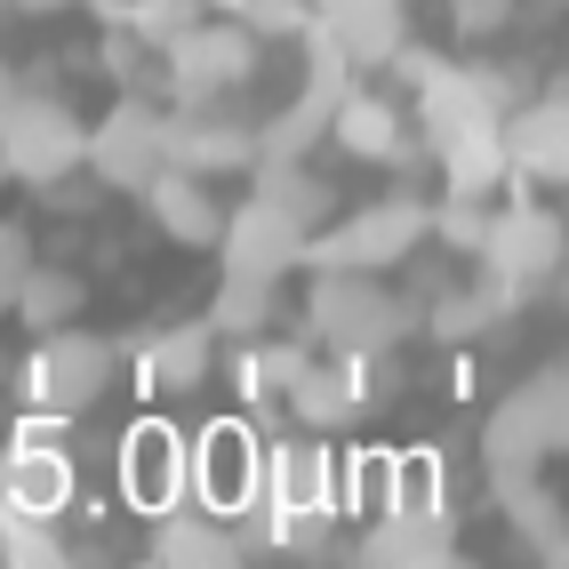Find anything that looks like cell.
<instances>
[{
  "label": "cell",
  "mask_w": 569,
  "mask_h": 569,
  "mask_svg": "<svg viewBox=\"0 0 569 569\" xmlns=\"http://www.w3.org/2000/svg\"><path fill=\"white\" fill-rule=\"evenodd\" d=\"M569 441V369H529L513 393H498L481 426V466H489V489L498 481H521V473H546Z\"/></svg>",
  "instance_id": "6da1fadb"
},
{
  "label": "cell",
  "mask_w": 569,
  "mask_h": 569,
  "mask_svg": "<svg viewBox=\"0 0 569 569\" xmlns=\"http://www.w3.org/2000/svg\"><path fill=\"white\" fill-rule=\"evenodd\" d=\"M417 313L401 289H386L377 273H313V297H306V337L329 353H393L401 337H417Z\"/></svg>",
  "instance_id": "7a4b0ae2"
},
{
  "label": "cell",
  "mask_w": 569,
  "mask_h": 569,
  "mask_svg": "<svg viewBox=\"0 0 569 569\" xmlns=\"http://www.w3.org/2000/svg\"><path fill=\"white\" fill-rule=\"evenodd\" d=\"M417 241H433V209L417 193H386L369 209H346L329 233H306L297 264L306 273H393V264H409Z\"/></svg>",
  "instance_id": "3957f363"
},
{
  "label": "cell",
  "mask_w": 569,
  "mask_h": 569,
  "mask_svg": "<svg viewBox=\"0 0 569 569\" xmlns=\"http://www.w3.org/2000/svg\"><path fill=\"white\" fill-rule=\"evenodd\" d=\"M112 377H121V346L64 321V329H41V353H24L9 386H17L32 409H41V417H64V426H72L81 409L104 401Z\"/></svg>",
  "instance_id": "277c9868"
},
{
  "label": "cell",
  "mask_w": 569,
  "mask_h": 569,
  "mask_svg": "<svg viewBox=\"0 0 569 569\" xmlns=\"http://www.w3.org/2000/svg\"><path fill=\"white\" fill-rule=\"evenodd\" d=\"M161 64H169V104H177V112H201V104H224V89L257 81L264 41H257L241 17H224V24L193 17V24L161 49Z\"/></svg>",
  "instance_id": "5b68a950"
},
{
  "label": "cell",
  "mask_w": 569,
  "mask_h": 569,
  "mask_svg": "<svg viewBox=\"0 0 569 569\" xmlns=\"http://www.w3.org/2000/svg\"><path fill=\"white\" fill-rule=\"evenodd\" d=\"M81 144H89V121L64 97H41V81H24V97L0 112V169L32 193L81 169Z\"/></svg>",
  "instance_id": "8992f818"
},
{
  "label": "cell",
  "mask_w": 569,
  "mask_h": 569,
  "mask_svg": "<svg viewBox=\"0 0 569 569\" xmlns=\"http://www.w3.org/2000/svg\"><path fill=\"white\" fill-rule=\"evenodd\" d=\"M161 161H169V112L153 97H121L81 144V169H97L112 193H137Z\"/></svg>",
  "instance_id": "52a82bcc"
},
{
  "label": "cell",
  "mask_w": 569,
  "mask_h": 569,
  "mask_svg": "<svg viewBox=\"0 0 569 569\" xmlns=\"http://www.w3.org/2000/svg\"><path fill=\"white\" fill-rule=\"evenodd\" d=\"M473 257H481V264H498V273H506L521 297H538V289L561 281L569 241H561V217H553V209L521 201V209H506V217H489V224H481V249H473Z\"/></svg>",
  "instance_id": "ba28073f"
},
{
  "label": "cell",
  "mask_w": 569,
  "mask_h": 569,
  "mask_svg": "<svg viewBox=\"0 0 569 569\" xmlns=\"http://www.w3.org/2000/svg\"><path fill=\"white\" fill-rule=\"evenodd\" d=\"M346 161H369V169H401L417 144H409V121H401V104L393 97H377V89H361V72L346 89H337V104H329V129H321Z\"/></svg>",
  "instance_id": "9c48e42d"
},
{
  "label": "cell",
  "mask_w": 569,
  "mask_h": 569,
  "mask_svg": "<svg viewBox=\"0 0 569 569\" xmlns=\"http://www.w3.org/2000/svg\"><path fill=\"white\" fill-rule=\"evenodd\" d=\"M193 449V489L209 498V513H257V481H264V458H257V441L233 426V417H217V426L201 441H184Z\"/></svg>",
  "instance_id": "30bf717a"
},
{
  "label": "cell",
  "mask_w": 569,
  "mask_h": 569,
  "mask_svg": "<svg viewBox=\"0 0 569 569\" xmlns=\"http://www.w3.org/2000/svg\"><path fill=\"white\" fill-rule=\"evenodd\" d=\"M313 24L353 72H386L393 49L409 41V0H313Z\"/></svg>",
  "instance_id": "8fae6325"
},
{
  "label": "cell",
  "mask_w": 569,
  "mask_h": 569,
  "mask_svg": "<svg viewBox=\"0 0 569 569\" xmlns=\"http://www.w3.org/2000/svg\"><path fill=\"white\" fill-rule=\"evenodd\" d=\"M361 561L369 569H417V561H458V521L433 498L426 506H386L361 529Z\"/></svg>",
  "instance_id": "7c38bea8"
},
{
  "label": "cell",
  "mask_w": 569,
  "mask_h": 569,
  "mask_svg": "<svg viewBox=\"0 0 569 569\" xmlns=\"http://www.w3.org/2000/svg\"><path fill=\"white\" fill-rule=\"evenodd\" d=\"M498 144H506V177H529V184H561L569 169V97H529L521 112L498 121Z\"/></svg>",
  "instance_id": "4fadbf2b"
},
{
  "label": "cell",
  "mask_w": 569,
  "mask_h": 569,
  "mask_svg": "<svg viewBox=\"0 0 569 569\" xmlns=\"http://www.w3.org/2000/svg\"><path fill=\"white\" fill-rule=\"evenodd\" d=\"M121 489H129V506L137 513H169L184 489H193V449H184L177 426H137L129 433V458H121Z\"/></svg>",
  "instance_id": "5bb4252c"
},
{
  "label": "cell",
  "mask_w": 569,
  "mask_h": 569,
  "mask_svg": "<svg viewBox=\"0 0 569 569\" xmlns=\"http://www.w3.org/2000/svg\"><path fill=\"white\" fill-rule=\"evenodd\" d=\"M281 401H289V417L306 433H346V426H361V353H337V361H313L306 353V369L281 386Z\"/></svg>",
  "instance_id": "9a60e30c"
},
{
  "label": "cell",
  "mask_w": 569,
  "mask_h": 569,
  "mask_svg": "<svg viewBox=\"0 0 569 569\" xmlns=\"http://www.w3.org/2000/svg\"><path fill=\"white\" fill-rule=\"evenodd\" d=\"M169 161L193 169V177H241V169H257V129L249 121H224L217 104L169 112Z\"/></svg>",
  "instance_id": "2e32d148"
},
{
  "label": "cell",
  "mask_w": 569,
  "mask_h": 569,
  "mask_svg": "<svg viewBox=\"0 0 569 569\" xmlns=\"http://www.w3.org/2000/svg\"><path fill=\"white\" fill-rule=\"evenodd\" d=\"M257 506L264 513H337V458L321 441H289L264 458V481H257Z\"/></svg>",
  "instance_id": "e0dca14e"
},
{
  "label": "cell",
  "mask_w": 569,
  "mask_h": 569,
  "mask_svg": "<svg viewBox=\"0 0 569 569\" xmlns=\"http://www.w3.org/2000/svg\"><path fill=\"white\" fill-rule=\"evenodd\" d=\"M137 193H144V209H153V224H161L169 241H184V249H217L224 209H217V193H209V177L177 169V161H161L153 177L137 184Z\"/></svg>",
  "instance_id": "ac0fdd59"
},
{
  "label": "cell",
  "mask_w": 569,
  "mask_h": 569,
  "mask_svg": "<svg viewBox=\"0 0 569 569\" xmlns=\"http://www.w3.org/2000/svg\"><path fill=\"white\" fill-rule=\"evenodd\" d=\"M72 489H81V473H72V458L57 449V433H17V449L0 458V498H9V506L64 513Z\"/></svg>",
  "instance_id": "d6986e66"
},
{
  "label": "cell",
  "mask_w": 569,
  "mask_h": 569,
  "mask_svg": "<svg viewBox=\"0 0 569 569\" xmlns=\"http://www.w3.org/2000/svg\"><path fill=\"white\" fill-rule=\"evenodd\" d=\"M144 553H153L161 569H224V561H241L249 546L233 538V521H224V513H153V546H144Z\"/></svg>",
  "instance_id": "ffe728a7"
},
{
  "label": "cell",
  "mask_w": 569,
  "mask_h": 569,
  "mask_svg": "<svg viewBox=\"0 0 569 569\" xmlns=\"http://www.w3.org/2000/svg\"><path fill=\"white\" fill-rule=\"evenodd\" d=\"M521 306V289L498 273V264H481V273L466 281V289H449L433 313H417V329H433L441 346H466V337H481V329H498L506 313Z\"/></svg>",
  "instance_id": "44dd1931"
},
{
  "label": "cell",
  "mask_w": 569,
  "mask_h": 569,
  "mask_svg": "<svg viewBox=\"0 0 569 569\" xmlns=\"http://www.w3.org/2000/svg\"><path fill=\"white\" fill-rule=\"evenodd\" d=\"M217 369V321H177L144 346V393H201Z\"/></svg>",
  "instance_id": "7402d4cb"
},
{
  "label": "cell",
  "mask_w": 569,
  "mask_h": 569,
  "mask_svg": "<svg viewBox=\"0 0 569 569\" xmlns=\"http://www.w3.org/2000/svg\"><path fill=\"white\" fill-rule=\"evenodd\" d=\"M498 498V513L529 538V553L538 561H561V538H569V521H561V506H553V489H546V473H521V481H498L489 489Z\"/></svg>",
  "instance_id": "603a6c76"
},
{
  "label": "cell",
  "mask_w": 569,
  "mask_h": 569,
  "mask_svg": "<svg viewBox=\"0 0 569 569\" xmlns=\"http://www.w3.org/2000/svg\"><path fill=\"white\" fill-rule=\"evenodd\" d=\"M81 306H89V281L81 273H64V264H41V257H32V273L17 281V321L32 329V337H41V329H64V321H81Z\"/></svg>",
  "instance_id": "cb8c5ba5"
},
{
  "label": "cell",
  "mask_w": 569,
  "mask_h": 569,
  "mask_svg": "<svg viewBox=\"0 0 569 569\" xmlns=\"http://www.w3.org/2000/svg\"><path fill=\"white\" fill-rule=\"evenodd\" d=\"M64 553H72V546H64L57 513H32V506H9V498H0V561L49 569V561H64Z\"/></svg>",
  "instance_id": "d4e9b609"
},
{
  "label": "cell",
  "mask_w": 569,
  "mask_h": 569,
  "mask_svg": "<svg viewBox=\"0 0 569 569\" xmlns=\"http://www.w3.org/2000/svg\"><path fill=\"white\" fill-rule=\"evenodd\" d=\"M273 297H281V281H257V273H224V289H217V306H209L217 337H224V329H233V337L264 329V321H273Z\"/></svg>",
  "instance_id": "484cf974"
},
{
  "label": "cell",
  "mask_w": 569,
  "mask_h": 569,
  "mask_svg": "<svg viewBox=\"0 0 569 569\" xmlns=\"http://www.w3.org/2000/svg\"><path fill=\"white\" fill-rule=\"evenodd\" d=\"M306 369V346L297 337H273V346H249V361H241V393L249 401H281V386Z\"/></svg>",
  "instance_id": "4316f807"
},
{
  "label": "cell",
  "mask_w": 569,
  "mask_h": 569,
  "mask_svg": "<svg viewBox=\"0 0 569 569\" xmlns=\"http://www.w3.org/2000/svg\"><path fill=\"white\" fill-rule=\"evenodd\" d=\"M193 17H201V0H129V9H121V24H137L144 49H169Z\"/></svg>",
  "instance_id": "83f0119b"
},
{
  "label": "cell",
  "mask_w": 569,
  "mask_h": 569,
  "mask_svg": "<svg viewBox=\"0 0 569 569\" xmlns=\"http://www.w3.org/2000/svg\"><path fill=\"white\" fill-rule=\"evenodd\" d=\"M233 17L257 32V41H297V32L313 24V0H241Z\"/></svg>",
  "instance_id": "f1b7e54d"
},
{
  "label": "cell",
  "mask_w": 569,
  "mask_h": 569,
  "mask_svg": "<svg viewBox=\"0 0 569 569\" xmlns=\"http://www.w3.org/2000/svg\"><path fill=\"white\" fill-rule=\"evenodd\" d=\"M521 0H449V24H458V41H498L513 24Z\"/></svg>",
  "instance_id": "f546056e"
},
{
  "label": "cell",
  "mask_w": 569,
  "mask_h": 569,
  "mask_svg": "<svg viewBox=\"0 0 569 569\" xmlns=\"http://www.w3.org/2000/svg\"><path fill=\"white\" fill-rule=\"evenodd\" d=\"M24 273H32V233L0 217V321H9V306H17V281H24Z\"/></svg>",
  "instance_id": "4dcf8cb0"
},
{
  "label": "cell",
  "mask_w": 569,
  "mask_h": 569,
  "mask_svg": "<svg viewBox=\"0 0 569 569\" xmlns=\"http://www.w3.org/2000/svg\"><path fill=\"white\" fill-rule=\"evenodd\" d=\"M481 224H489V201H441V209H433V233H441L449 249H466V257L481 249Z\"/></svg>",
  "instance_id": "1f68e13d"
},
{
  "label": "cell",
  "mask_w": 569,
  "mask_h": 569,
  "mask_svg": "<svg viewBox=\"0 0 569 569\" xmlns=\"http://www.w3.org/2000/svg\"><path fill=\"white\" fill-rule=\"evenodd\" d=\"M17 97H24V72H17V64H9V57H0V112H9V104H17Z\"/></svg>",
  "instance_id": "d6a6232c"
},
{
  "label": "cell",
  "mask_w": 569,
  "mask_h": 569,
  "mask_svg": "<svg viewBox=\"0 0 569 569\" xmlns=\"http://www.w3.org/2000/svg\"><path fill=\"white\" fill-rule=\"evenodd\" d=\"M9 9H32V17H49V9H72V0H9Z\"/></svg>",
  "instance_id": "836d02e7"
},
{
  "label": "cell",
  "mask_w": 569,
  "mask_h": 569,
  "mask_svg": "<svg viewBox=\"0 0 569 569\" xmlns=\"http://www.w3.org/2000/svg\"><path fill=\"white\" fill-rule=\"evenodd\" d=\"M81 9H104L112 24H121V9H129V0H81Z\"/></svg>",
  "instance_id": "e575fe53"
},
{
  "label": "cell",
  "mask_w": 569,
  "mask_h": 569,
  "mask_svg": "<svg viewBox=\"0 0 569 569\" xmlns=\"http://www.w3.org/2000/svg\"><path fill=\"white\" fill-rule=\"evenodd\" d=\"M9 377H17V353H9V346H0V393H9Z\"/></svg>",
  "instance_id": "d590c367"
},
{
  "label": "cell",
  "mask_w": 569,
  "mask_h": 569,
  "mask_svg": "<svg viewBox=\"0 0 569 569\" xmlns=\"http://www.w3.org/2000/svg\"><path fill=\"white\" fill-rule=\"evenodd\" d=\"M201 9H224V17H233V9H241V0H201Z\"/></svg>",
  "instance_id": "8d00e7d4"
}]
</instances>
